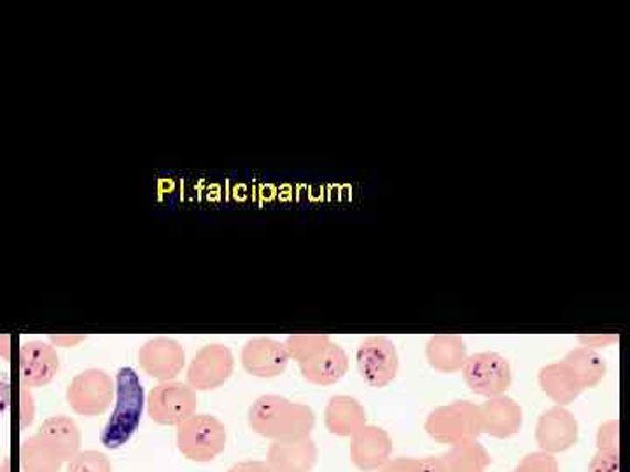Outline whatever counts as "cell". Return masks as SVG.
I'll use <instances>...</instances> for the list:
<instances>
[{
    "mask_svg": "<svg viewBox=\"0 0 630 472\" xmlns=\"http://www.w3.org/2000/svg\"><path fill=\"white\" fill-rule=\"evenodd\" d=\"M116 406L100 432V443L119 450L130 443L145 414V388L131 367H121L116 376Z\"/></svg>",
    "mask_w": 630,
    "mask_h": 472,
    "instance_id": "6da1fadb",
    "label": "cell"
},
{
    "mask_svg": "<svg viewBox=\"0 0 630 472\" xmlns=\"http://www.w3.org/2000/svg\"><path fill=\"white\" fill-rule=\"evenodd\" d=\"M249 422L259 435L280 439L282 443H295L310 432L313 417L305 406L289 403L284 397L265 396L250 408Z\"/></svg>",
    "mask_w": 630,
    "mask_h": 472,
    "instance_id": "7a4b0ae2",
    "label": "cell"
},
{
    "mask_svg": "<svg viewBox=\"0 0 630 472\" xmlns=\"http://www.w3.org/2000/svg\"><path fill=\"white\" fill-rule=\"evenodd\" d=\"M175 439L182 457L196 464H205L225 451L228 435L216 417L195 414L179 423Z\"/></svg>",
    "mask_w": 630,
    "mask_h": 472,
    "instance_id": "3957f363",
    "label": "cell"
},
{
    "mask_svg": "<svg viewBox=\"0 0 630 472\" xmlns=\"http://www.w3.org/2000/svg\"><path fill=\"white\" fill-rule=\"evenodd\" d=\"M146 405L152 422L178 427L196 414L199 397L190 385L172 379V382H161L152 388Z\"/></svg>",
    "mask_w": 630,
    "mask_h": 472,
    "instance_id": "277c9868",
    "label": "cell"
},
{
    "mask_svg": "<svg viewBox=\"0 0 630 472\" xmlns=\"http://www.w3.org/2000/svg\"><path fill=\"white\" fill-rule=\"evenodd\" d=\"M116 385L102 369H86L74 376L67 388L68 406L81 417L106 414L115 399Z\"/></svg>",
    "mask_w": 630,
    "mask_h": 472,
    "instance_id": "5b68a950",
    "label": "cell"
},
{
    "mask_svg": "<svg viewBox=\"0 0 630 472\" xmlns=\"http://www.w3.org/2000/svg\"><path fill=\"white\" fill-rule=\"evenodd\" d=\"M232 372L233 355L226 346H203L188 366V385L195 393H207L225 384Z\"/></svg>",
    "mask_w": 630,
    "mask_h": 472,
    "instance_id": "8992f818",
    "label": "cell"
},
{
    "mask_svg": "<svg viewBox=\"0 0 630 472\" xmlns=\"http://www.w3.org/2000/svg\"><path fill=\"white\" fill-rule=\"evenodd\" d=\"M140 369L158 382H172L186 366V352L172 337H152L139 351Z\"/></svg>",
    "mask_w": 630,
    "mask_h": 472,
    "instance_id": "52a82bcc",
    "label": "cell"
},
{
    "mask_svg": "<svg viewBox=\"0 0 630 472\" xmlns=\"http://www.w3.org/2000/svg\"><path fill=\"white\" fill-rule=\"evenodd\" d=\"M357 367L366 384L384 387L398 372V354L387 337H370L357 351Z\"/></svg>",
    "mask_w": 630,
    "mask_h": 472,
    "instance_id": "ba28073f",
    "label": "cell"
},
{
    "mask_svg": "<svg viewBox=\"0 0 630 472\" xmlns=\"http://www.w3.org/2000/svg\"><path fill=\"white\" fill-rule=\"evenodd\" d=\"M465 378L473 393L494 396L506 390L512 376L506 358L492 352H483L471 355L466 361Z\"/></svg>",
    "mask_w": 630,
    "mask_h": 472,
    "instance_id": "9c48e42d",
    "label": "cell"
},
{
    "mask_svg": "<svg viewBox=\"0 0 630 472\" xmlns=\"http://www.w3.org/2000/svg\"><path fill=\"white\" fill-rule=\"evenodd\" d=\"M60 369L58 354L43 342H30L20 348V378L23 387H44Z\"/></svg>",
    "mask_w": 630,
    "mask_h": 472,
    "instance_id": "30bf717a",
    "label": "cell"
},
{
    "mask_svg": "<svg viewBox=\"0 0 630 472\" xmlns=\"http://www.w3.org/2000/svg\"><path fill=\"white\" fill-rule=\"evenodd\" d=\"M289 354L282 343L268 337L250 340L242 351V364L250 375L259 378H274L286 369Z\"/></svg>",
    "mask_w": 630,
    "mask_h": 472,
    "instance_id": "8fae6325",
    "label": "cell"
},
{
    "mask_svg": "<svg viewBox=\"0 0 630 472\" xmlns=\"http://www.w3.org/2000/svg\"><path fill=\"white\" fill-rule=\"evenodd\" d=\"M38 436L44 439L64 462H71L79 453L83 443L79 427L73 418L65 415L47 418L39 429Z\"/></svg>",
    "mask_w": 630,
    "mask_h": 472,
    "instance_id": "7c38bea8",
    "label": "cell"
},
{
    "mask_svg": "<svg viewBox=\"0 0 630 472\" xmlns=\"http://www.w3.org/2000/svg\"><path fill=\"white\" fill-rule=\"evenodd\" d=\"M305 378L318 385L334 384L348 372V355L342 348L328 343L322 351L300 363Z\"/></svg>",
    "mask_w": 630,
    "mask_h": 472,
    "instance_id": "4fadbf2b",
    "label": "cell"
},
{
    "mask_svg": "<svg viewBox=\"0 0 630 472\" xmlns=\"http://www.w3.org/2000/svg\"><path fill=\"white\" fill-rule=\"evenodd\" d=\"M310 443H282L271 448L268 468L271 472H307L313 462Z\"/></svg>",
    "mask_w": 630,
    "mask_h": 472,
    "instance_id": "5bb4252c",
    "label": "cell"
},
{
    "mask_svg": "<svg viewBox=\"0 0 630 472\" xmlns=\"http://www.w3.org/2000/svg\"><path fill=\"white\" fill-rule=\"evenodd\" d=\"M62 465L64 460L60 459L58 453L44 439L34 436L23 441V472H60Z\"/></svg>",
    "mask_w": 630,
    "mask_h": 472,
    "instance_id": "9a60e30c",
    "label": "cell"
},
{
    "mask_svg": "<svg viewBox=\"0 0 630 472\" xmlns=\"http://www.w3.org/2000/svg\"><path fill=\"white\" fill-rule=\"evenodd\" d=\"M330 343L327 336H318V334H298V336L289 337L286 342V351L289 357L297 358L298 363H303L307 358L318 354L324 346Z\"/></svg>",
    "mask_w": 630,
    "mask_h": 472,
    "instance_id": "2e32d148",
    "label": "cell"
},
{
    "mask_svg": "<svg viewBox=\"0 0 630 472\" xmlns=\"http://www.w3.org/2000/svg\"><path fill=\"white\" fill-rule=\"evenodd\" d=\"M67 472H113L109 457L97 450L79 451L71 462Z\"/></svg>",
    "mask_w": 630,
    "mask_h": 472,
    "instance_id": "e0dca14e",
    "label": "cell"
},
{
    "mask_svg": "<svg viewBox=\"0 0 630 472\" xmlns=\"http://www.w3.org/2000/svg\"><path fill=\"white\" fill-rule=\"evenodd\" d=\"M11 403V379L8 373H0V417L8 414Z\"/></svg>",
    "mask_w": 630,
    "mask_h": 472,
    "instance_id": "ac0fdd59",
    "label": "cell"
},
{
    "mask_svg": "<svg viewBox=\"0 0 630 472\" xmlns=\"http://www.w3.org/2000/svg\"><path fill=\"white\" fill-rule=\"evenodd\" d=\"M34 420V399L30 396L26 387L22 390V426L26 427Z\"/></svg>",
    "mask_w": 630,
    "mask_h": 472,
    "instance_id": "d6986e66",
    "label": "cell"
},
{
    "mask_svg": "<svg viewBox=\"0 0 630 472\" xmlns=\"http://www.w3.org/2000/svg\"><path fill=\"white\" fill-rule=\"evenodd\" d=\"M228 472H271L267 462H258V460H246V462H238L233 465Z\"/></svg>",
    "mask_w": 630,
    "mask_h": 472,
    "instance_id": "ffe728a7",
    "label": "cell"
},
{
    "mask_svg": "<svg viewBox=\"0 0 630 472\" xmlns=\"http://www.w3.org/2000/svg\"><path fill=\"white\" fill-rule=\"evenodd\" d=\"M85 340L86 336H74V334H71V336H51V342L65 346V348L67 346H76L77 343L85 342Z\"/></svg>",
    "mask_w": 630,
    "mask_h": 472,
    "instance_id": "44dd1931",
    "label": "cell"
}]
</instances>
